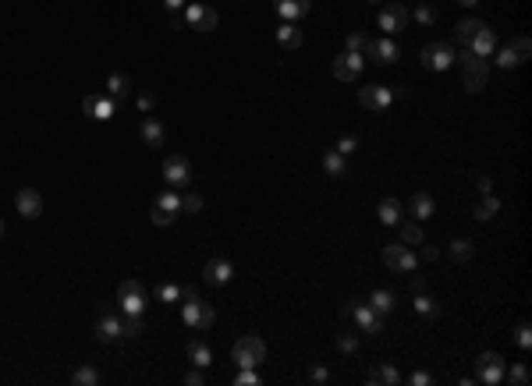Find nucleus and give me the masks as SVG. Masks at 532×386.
I'll return each mask as SVG.
<instances>
[{
	"mask_svg": "<svg viewBox=\"0 0 532 386\" xmlns=\"http://www.w3.org/2000/svg\"><path fill=\"white\" fill-rule=\"evenodd\" d=\"M454 64L461 68L465 93H483L490 86V61L486 57H476L472 50H454Z\"/></svg>",
	"mask_w": 532,
	"mask_h": 386,
	"instance_id": "1",
	"label": "nucleus"
},
{
	"mask_svg": "<svg viewBox=\"0 0 532 386\" xmlns=\"http://www.w3.org/2000/svg\"><path fill=\"white\" fill-rule=\"evenodd\" d=\"M181 319L192 330H210L213 322H216V312H213L210 301H203L192 288H181Z\"/></svg>",
	"mask_w": 532,
	"mask_h": 386,
	"instance_id": "2",
	"label": "nucleus"
},
{
	"mask_svg": "<svg viewBox=\"0 0 532 386\" xmlns=\"http://www.w3.org/2000/svg\"><path fill=\"white\" fill-rule=\"evenodd\" d=\"M231 362H234V369H259L266 362V344L259 337H252V333L238 337L234 347H231Z\"/></svg>",
	"mask_w": 532,
	"mask_h": 386,
	"instance_id": "3",
	"label": "nucleus"
},
{
	"mask_svg": "<svg viewBox=\"0 0 532 386\" xmlns=\"http://www.w3.org/2000/svg\"><path fill=\"white\" fill-rule=\"evenodd\" d=\"M178 216H181V195H174V192L156 195V202L149 205V220L156 227H174Z\"/></svg>",
	"mask_w": 532,
	"mask_h": 386,
	"instance_id": "4",
	"label": "nucleus"
},
{
	"mask_svg": "<svg viewBox=\"0 0 532 386\" xmlns=\"http://www.w3.org/2000/svg\"><path fill=\"white\" fill-rule=\"evenodd\" d=\"M146 288L139 284V280H124L121 288H117V308H121V315H142L146 312Z\"/></svg>",
	"mask_w": 532,
	"mask_h": 386,
	"instance_id": "5",
	"label": "nucleus"
},
{
	"mask_svg": "<svg viewBox=\"0 0 532 386\" xmlns=\"http://www.w3.org/2000/svg\"><path fill=\"white\" fill-rule=\"evenodd\" d=\"M504 369H508V362H504L497 351H483V355L476 358V380L486 386L504 383Z\"/></svg>",
	"mask_w": 532,
	"mask_h": 386,
	"instance_id": "6",
	"label": "nucleus"
},
{
	"mask_svg": "<svg viewBox=\"0 0 532 386\" xmlns=\"http://www.w3.org/2000/svg\"><path fill=\"white\" fill-rule=\"evenodd\" d=\"M419 61H423L426 71H447V68L454 64V46L433 39V43H426L423 46V57H419Z\"/></svg>",
	"mask_w": 532,
	"mask_h": 386,
	"instance_id": "7",
	"label": "nucleus"
},
{
	"mask_svg": "<svg viewBox=\"0 0 532 386\" xmlns=\"http://www.w3.org/2000/svg\"><path fill=\"white\" fill-rule=\"evenodd\" d=\"M408 21H412V14H408V7H405L401 0H391V4H383V11H380V18H376V25H380L387 36H394V32L408 29Z\"/></svg>",
	"mask_w": 532,
	"mask_h": 386,
	"instance_id": "8",
	"label": "nucleus"
},
{
	"mask_svg": "<svg viewBox=\"0 0 532 386\" xmlns=\"http://www.w3.org/2000/svg\"><path fill=\"white\" fill-rule=\"evenodd\" d=\"M181 18H185V25H189V29H199V32H213V29H216V21H220L216 7H210V4H185Z\"/></svg>",
	"mask_w": 532,
	"mask_h": 386,
	"instance_id": "9",
	"label": "nucleus"
},
{
	"mask_svg": "<svg viewBox=\"0 0 532 386\" xmlns=\"http://www.w3.org/2000/svg\"><path fill=\"white\" fill-rule=\"evenodd\" d=\"M383 266L394 270V273H412L419 266V255L408 245H387L383 248Z\"/></svg>",
	"mask_w": 532,
	"mask_h": 386,
	"instance_id": "10",
	"label": "nucleus"
},
{
	"mask_svg": "<svg viewBox=\"0 0 532 386\" xmlns=\"http://www.w3.org/2000/svg\"><path fill=\"white\" fill-rule=\"evenodd\" d=\"M164 181H167L171 188H181V185H189V181H192V163H189V156H181V153H171V156L164 160Z\"/></svg>",
	"mask_w": 532,
	"mask_h": 386,
	"instance_id": "11",
	"label": "nucleus"
},
{
	"mask_svg": "<svg viewBox=\"0 0 532 386\" xmlns=\"http://www.w3.org/2000/svg\"><path fill=\"white\" fill-rule=\"evenodd\" d=\"M362 64H366V57H362V54H351V50H344V54L333 61V78H341V82H358V75H362Z\"/></svg>",
	"mask_w": 532,
	"mask_h": 386,
	"instance_id": "12",
	"label": "nucleus"
},
{
	"mask_svg": "<svg viewBox=\"0 0 532 386\" xmlns=\"http://www.w3.org/2000/svg\"><path fill=\"white\" fill-rule=\"evenodd\" d=\"M358 103H362L366 110H373V113H383V110L394 103V93H391L387 86H362V89H358Z\"/></svg>",
	"mask_w": 532,
	"mask_h": 386,
	"instance_id": "13",
	"label": "nucleus"
},
{
	"mask_svg": "<svg viewBox=\"0 0 532 386\" xmlns=\"http://www.w3.org/2000/svg\"><path fill=\"white\" fill-rule=\"evenodd\" d=\"M203 280L213 284V288H227V284L234 280V266H231L224 255H213L210 263H206V270H203Z\"/></svg>",
	"mask_w": 532,
	"mask_h": 386,
	"instance_id": "14",
	"label": "nucleus"
},
{
	"mask_svg": "<svg viewBox=\"0 0 532 386\" xmlns=\"http://www.w3.org/2000/svg\"><path fill=\"white\" fill-rule=\"evenodd\" d=\"M100 312H104V315L96 319V330H93V333H96V340H100V344H114V340H124V337H121V315L106 312V305H100Z\"/></svg>",
	"mask_w": 532,
	"mask_h": 386,
	"instance_id": "15",
	"label": "nucleus"
},
{
	"mask_svg": "<svg viewBox=\"0 0 532 386\" xmlns=\"http://www.w3.org/2000/svg\"><path fill=\"white\" fill-rule=\"evenodd\" d=\"M82 113H89V117H96V121H110V117L117 113V99L86 93V99H82Z\"/></svg>",
	"mask_w": 532,
	"mask_h": 386,
	"instance_id": "16",
	"label": "nucleus"
},
{
	"mask_svg": "<svg viewBox=\"0 0 532 386\" xmlns=\"http://www.w3.org/2000/svg\"><path fill=\"white\" fill-rule=\"evenodd\" d=\"M366 57H373L376 64H394V61L401 57V46H398L394 39H369Z\"/></svg>",
	"mask_w": 532,
	"mask_h": 386,
	"instance_id": "17",
	"label": "nucleus"
},
{
	"mask_svg": "<svg viewBox=\"0 0 532 386\" xmlns=\"http://www.w3.org/2000/svg\"><path fill=\"white\" fill-rule=\"evenodd\" d=\"M351 319H355V322L369 333V337L383 333V315H380L373 305H362V301H358V305H355V312H351Z\"/></svg>",
	"mask_w": 532,
	"mask_h": 386,
	"instance_id": "18",
	"label": "nucleus"
},
{
	"mask_svg": "<svg viewBox=\"0 0 532 386\" xmlns=\"http://www.w3.org/2000/svg\"><path fill=\"white\" fill-rule=\"evenodd\" d=\"M139 135H142V142L149 146V149H160L164 142H167V128L153 117V113H146L142 117V124H139Z\"/></svg>",
	"mask_w": 532,
	"mask_h": 386,
	"instance_id": "19",
	"label": "nucleus"
},
{
	"mask_svg": "<svg viewBox=\"0 0 532 386\" xmlns=\"http://www.w3.org/2000/svg\"><path fill=\"white\" fill-rule=\"evenodd\" d=\"M273 11L281 14V21H302L313 11V0H273Z\"/></svg>",
	"mask_w": 532,
	"mask_h": 386,
	"instance_id": "20",
	"label": "nucleus"
},
{
	"mask_svg": "<svg viewBox=\"0 0 532 386\" xmlns=\"http://www.w3.org/2000/svg\"><path fill=\"white\" fill-rule=\"evenodd\" d=\"M14 205H18V213L25 220H36L43 213V195L36 192V188H21V192L14 195Z\"/></svg>",
	"mask_w": 532,
	"mask_h": 386,
	"instance_id": "21",
	"label": "nucleus"
},
{
	"mask_svg": "<svg viewBox=\"0 0 532 386\" xmlns=\"http://www.w3.org/2000/svg\"><path fill=\"white\" fill-rule=\"evenodd\" d=\"M468 50H472L476 57H493V50H497V36H493V29L483 25V29L476 32V39L468 43Z\"/></svg>",
	"mask_w": 532,
	"mask_h": 386,
	"instance_id": "22",
	"label": "nucleus"
},
{
	"mask_svg": "<svg viewBox=\"0 0 532 386\" xmlns=\"http://www.w3.org/2000/svg\"><path fill=\"white\" fill-rule=\"evenodd\" d=\"M376 216H380V223H387V227H398V223L405 220V205H401L398 198H380V205H376Z\"/></svg>",
	"mask_w": 532,
	"mask_h": 386,
	"instance_id": "23",
	"label": "nucleus"
},
{
	"mask_svg": "<svg viewBox=\"0 0 532 386\" xmlns=\"http://www.w3.org/2000/svg\"><path fill=\"white\" fill-rule=\"evenodd\" d=\"M408 213H412V220L423 223V220H429V216L436 213V198H433L429 192H416L412 195V202H408Z\"/></svg>",
	"mask_w": 532,
	"mask_h": 386,
	"instance_id": "24",
	"label": "nucleus"
},
{
	"mask_svg": "<svg viewBox=\"0 0 532 386\" xmlns=\"http://www.w3.org/2000/svg\"><path fill=\"white\" fill-rule=\"evenodd\" d=\"M501 213V198L493 192H483L479 195V202H476V209H472V216L479 220V223H486V220H493Z\"/></svg>",
	"mask_w": 532,
	"mask_h": 386,
	"instance_id": "25",
	"label": "nucleus"
},
{
	"mask_svg": "<svg viewBox=\"0 0 532 386\" xmlns=\"http://www.w3.org/2000/svg\"><path fill=\"white\" fill-rule=\"evenodd\" d=\"M369 305H373V308L387 319V315L398 308V294H394V290H387V288H376L373 294H369Z\"/></svg>",
	"mask_w": 532,
	"mask_h": 386,
	"instance_id": "26",
	"label": "nucleus"
},
{
	"mask_svg": "<svg viewBox=\"0 0 532 386\" xmlns=\"http://www.w3.org/2000/svg\"><path fill=\"white\" fill-rule=\"evenodd\" d=\"M366 383H369V386H398V383H401V372H398L394 365H387V362H383V365H376V369L366 376Z\"/></svg>",
	"mask_w": 532,
	"mask_h": 386,
	"instance_id": "27",
	"label": "nucleus"
},
{
	"mask_svg": "<svg viewBox=\"0 0 532 386\" xmlns=\"http://www.w3.org/2000/svg\"><path fill=\"white\" fill-rule=\"evenodd\" d=\"M302 29L295 25V21H281V29H277V43L284 46V50H298L302 46Z\"/></svg>",
	"mask_w": 532,
	"mask_h": 386,
	"instance_id": "28",
	"label": "nucleus"
},
{
	"mask_svg": "<svg viewBox=\"0 0 532 386\" xmlns=\"http://www.w3.org/2000/svg\"><path fill=\"white\" fill-rule=\"evenodd\" d=\"M483 25H486L483 18H461V21L454 25V32H458V43H461V50H468V43L476 39V32H479Z\"/></svg>",
	"mask_w": 532,
	"mask_h": 386,
	"instance_id": "29",
	"label": "nucleus"
},
{
	"mask_svg": "<svg viewBox=\"0 0 532 386\" xmlns=\"http://www.w3.org/2000/svg\"><path fill=\"white\" fill-rule=\"evenodd\" d=\"M128 93H131V78H128L124 71H114V75L106 78V96L121 103V99L128 96Z\"/></svg>",
	"mask_w": 532,
	"mask_h": 386,
	"instance_id": "30",
	"label": "nucleus"
},
{
	"mask_svg": "<svg viewBox=\"0 0 532 386\" xmlns=\"http://www.w3.org/2000/svg\"><path fill=\"white\" fill-rule=\"evenodd\" d=\"M398 234H401V245H423L426 241V234H423V227H419V220H401L398 223Z\"/></svg>",
	"mask_w": 532,
	"mask_h": 386,
	"instance_id": "31",
	"label": "nucleus"
},
{
	"mask_svg": "<svg viewBox=\"0 0 532 386\" xmlns=\"http://www.w3.org/2000/svg\"><path fill=\"white\" fill-rule=\"evenodd\" d=\"M189 362H192L196 369H210V362H213L210 347H206L203 340H189Z\"/></svg>",
	"mask_w": 532,
	"mask_h": 386,
	"instance_id": "32",
	"label": "nucleus"
},
{
	"mask_svg": "<svg viewBox=\"0 0 532 386\" xmlns=\"http://www.w3.org/2000/svg\"><path fill=\"white\" fill-rule=\"evenodd\" d=\"M472 255H476V245H472L468 238H454V241H451V259H454V263L465 266V263H472Z\"/></svg>",
	"mask_w": 532,
	"mask_h": 386,
	"instance_id": "33",
	"label": "nucleus"
},
{
	"mask_svg": "<svg viewBox=\"0 0 532 386\" xmlns=\"http://www.w3.org/2000/svg\"><path fill=\"white\" fill-rule=\"evenodd\" d=\"M416 312H419L423 319H440V301L419 290V294H416Z\"/></svg>",
	"mask_w": 532,
	"mask_h": 386,
	"instance_id": "34",
	"label": "nucleus"
},
{
	"mask_svg": "<svg viewBox=\"0 0 532 386\" xmlns=\"http://www.w3.org/2000/svg\"><path fill=\"white\" fill-rule=\"evenodd\" d=\"M323 171H326L330 178H341V174L348 171V163H344V156H341L337 149H330V153H323Z\"/></svg>",
	"mask_w": 532,
	"mask_h": 386,
	"instance_id": "35",
	"label": "nucleus"
},
{
	"mask_svg": "<svg viewBox=\"0 0 532 386\" xmlns=\"http://www.w3.org/2000/svg\"><path fill=\"white\" fill-rule=\"evenodd\" d=\"M71 383H75V386H96V383H100V369H93V365H82V369H75Z\"/></svg>",
	"mask_w": 532,
	"mask_h": 386,
	"instance_id": "36",
	"label": "nucleus"
},
{
	"mask_svg": "<svg viewBox=\"0 0 532 386\" xmlns=\"http://www.w3.org/2000/svg\"><path fill=\"white\" fill-rule=\"evenodd\" d=\"M139 333H142V315H121V337L131 340Z\"/></svg>",
	"mask_w": 532,
	"mask_h": 386,
	"instance_id": "37",
	"label": "nucleus"
},
{
	"mask_svg": "<svg viewBox=\"0 0 532 386\" xmlns=\"http://www.w3.org/2000/svg\"><path fill=\"white\" fill-rule=\"evenodd\" d=\"M497 54V64L504 68V71H511V68H522V61H518V54L511 50V46H501V50H493Z\"/></svg>",
	"mask_w": 532,
	"mask_h": 386,
	"instance_id": "38",
	"label": "nucleus"
},
{
	"mask_svg": "<svg viewBox=\"0 0 532 386\" xmlns=\"http://www.w3.org/2000/svg\"><path fill=\"white\" fill-rule=\"evenodd\" d=\"M504 380H511V383L515 386H529V365H522V362H518V365H511V369H504Z\"/></svg>",
	"mask_w": 532,
	"mask_h": 386,
	"instance_id": "39",
	"label": "nucleus"
},
{
	"mask_svg": "<svg viewBox=\"0 0 532 386\" xmlns=\"http://www.w3.org/2000/svg\"><path fill=\"white\" fill-rule=\"evenodd\" d=\"M344 46H348L351 54H362V57H366V46H369V36H366V32H348V39H344Z\"/></svg>",
	"mask_w": 532,
	"mask_h": 386,
	"instance_id": "40",
	"label": "nucleus"
},
{
	"mask_svg": "<svg viewBox=\"0 0 532 386\" xmlns=\"http://www.w3.org/2000/svg\"><path fill=\"white\" fill-rule=\"evenodd\" d=\"M358 344H362L358 333H337V351H341V355H355Z\"/></svg>",
	"mask_w": 532,
	"mask_h": 386,
	"instance_id": "41",
	"label": "nucleus"
},
{
	"mask_svg": "<svg viewBox=\"0 0 532 386\" xmlns=\"http://www.w3.org/2000/svg\"><path fill=\"white\" fill-rule=\"evenodd\" d=\"M508 46H511V50L518 54V61H522V64H526V61L532 57V39H529V36H515V39H511Z\"/></svg>",
	"mask_w": 532,
	"mask_h": 386,
	"instance_id": "42",
	"label": "nucleus"
},
{
	"mask_svg": "<svg viewBox=\"0 0 532 386\" xmlns=\"http://www.w3.org/2000/svg\"><path fill=\"white\" fill-rule=\"evenodd\" d=\"M156 298H160L164 305H174V301H181V288L167 280V284H160V288H156Z\"/></svg>",
	"mask_w": 532,
	"mask_h": 386,
	"instance_id": "43",
	"label": "nucleus"
},
{
	"mask_svg": "<svg viewBox=\"0 0 532 386\" xmlns=\"http://www.w3.org/2000/svg\"><path fill=\"white\" fill-rule=\"evenodd\" d=\"M515 344H518V347H532V326H529V319H518V326H515Z\"/></svg>",
	"mask_w": 532,
	"mask_h": 386,
	"instance_id": "44",
	"label": "nucleus"
},
{
	"mask_svg": "<svg viewBox=\"0 0 532 386\" xmlns=\"http://www.w3.org/2000/svg\"><path fill=\"white\" fill-rule=\"evenodd\" d=\"M412 18L419 21V25H433L436 21V11H433V4H416V11H412Z\"/></svg>",
	"mask_w": 532,
	"mask_h": 386,
	"instance_id": "45",
	"label": "nucleus"
},
{
	"mask_svg": "<svg viewBox=\"0 0 532 386\" xmlns=\"http://www.w3.org/2000/svg\"><path fill=\"white\" fill-rule=\"evenodd\" d=\"M263 380H259V372L256 369H241L238 376H234V386H259Z\"/></svg>",
	"mask_w": 532,
	"mask_h": 386,
	"instance_id": "46",
	"label": "nucleus"
},
{
	"mask_svg": "<svg viewBox=\"0 0 532 386\" xmlns=\"http://www.w3.org/2000/svg\"><path fill=\"white\" fill-rule=\"evenodd\" d=\"M203 209V195H181V213H199Z\"/></svg>",
	"mask_w": 532,
	"mask_h": 386,
	"instance_id": "47",
	"label": "nucleus"
},
{
	"mask_svg": "<svg viewBox=\"0 0 532 386\" xmlns=\"http://www.w3.org/2000/svg\"><path fill=\"white\" fill-rule=\"evenodd\" d=\"M355 149H358V138H355V135H341V138H337V153H341V156H348V153H355Z\"/></svg>",
	"mask_w": 532,
	"mask_h": 386,
	"instance_id": "48",
	"label": "nucleus"
},
{
	"mask_svg": "<svg viewBox=\"0 0 532 386\" xmlns=\"http://www.w3.org/2000/svg\"><path fill=\"white\" fill-rule=\"evenodd\" d=\"M164 7L171 11L174 25H185V18H181V11H185V0H164Z\"/></svg>",
	"mask_w": 532,
	"mask_h": 386,
	"instance_id": "49",
	"label": "nucleus"
},
{
	"mask_svg": "<svg viewBox=\"0 0 532 386\" xmlns=\"http://www.w3.org/2000/svg\"><path fill=\"white\" fill-rule=\"evenodd\" d=\"M135 106H139V113H153L156 96H153V93H139V96H135Z\"/></svg>",
	"mask_w": 532,
	"mask_h": 386,
	"instance_id": "50",
	"label": "nucleus"
},
{
	"mask_svg": "<svg viewBox=\"0 0 532 386\" xmlns=\"http://www.w3.org/2000/svg\"><path fill=\"white\" fill-rule=\"evenodd\" d=\"M309 380H313V383H326V380H330V369H326L323 362H316V365L309 369Z\"/></svg>",
	"mask_w": 532,
	"mask_h": 386,
	"instance_id": "51",
	"label": "nucleus"
},
{
	"mask_svg": "<svg viewBox=\"0 0 532 386\" xmlns=\"http://www.w3.org/2000/svg\"><path fill=\"white\" fill-rule=\"evenodd\" d=\"M419 259H426V263H436V259H440V248H436V245H426Z\"/></svg>",
	"mask_w": 532,
	"mask_h": 386,
	"instance_id": "52",
	"label": "nucleus"
},
{
	"mask_svg": "<svg viewBox=\"0 0 532 386\" xmlns=\"http://www.w3.org/2000/svg\"><path fill=\"white\" fill-rule=\"evenodd\" d=\"M433 383V376H429V372H423V369H419V372H412V386H429Z\"/></svg>",
	"mask_w": 532,
	"mask_h": 386,
	"instance_id": "53",
	"label": "nucleus"
},
{
	"mask_svg": "<svg viewBox=\"0 0 532 386\" xmlns=\"http://www.w3.org/2000/svg\"><path fill=\"white\" fill-rule=\"evenodd\" d=\"M355 305H358V298H344V301H341V315H348V319H351Z\"/></svg>",
	"mask_w": 532,
	"mask_h": 386,
	"instance_id": "54",
	"label": "nucleus"
},
{
	"mask_svg": "<svg viewBox=\"0 0 532 386\" xmlns=\"http://www.w3.org/2000/svg\"><path fill=\"white\" fill-rule=\"evenodd\" d=\"M203 380H206V376H203V369H199V372H189V376H185V383H189V386H203Z\"/></svg>",
	"mask_w": 532,
	"mask_h": 386,
	"instance_id": "55",
	"label": "nucleus"
},
{
	"mask_svg": "<svg viewBox=\"0 0 532 386\" xmlns=\"http://www.w3.org/2000/svg\"><path fill=\"white\" fill-rule=\"evenodd\" d=\"M476 188H479V195H483V192H493V185H490V178H483V174L476 178Z\"/></svg>",
	"mask_w": 532,
	"mask_h": 386,
	"instance_id": "56",
	"label": "nucleus"
},
{
	"mask_svg": "<svg viewBox=\"0 0 532 386\" xmlns=\"http://www.w3.org/2000/svg\"><path fill=\"white\" fill-rule=\"evenodd\" d=\"M458 4H461V7H476L479 0H458Z\"/></svg>",
	"mask_w": 532,
	"mask_h": 386,
	"instance_id": "57",
	"label": "nucleus"
},
{
	"mask_svg": "<svg viewBox=\"0 0 532 386\" xmlns=\"http://www.w3.org/2000/svg\"><path fill=\"white\" fill-rule=\"evenodd\" d=\"M0 238H4V220H0Z\"/></svg>",
	"mask_w": 532,
	"mask_h": 386,
	"instance_id": "58",
	"label": "nucleus"
},
{
	"mask_svg": "<svg viewBox=\"0 0 532 386\" xmlns=\"http://www.w3.org/2000/svg\"><path fill=\"white\" fill-rule=\"evenodd\" d=\"M369 4H380V0H369Z\"/></svg>",
	"mask_w": 532,
	"mask_h": 386,
	"instance_id": "59",
	"label": "nucleus"
}]
</instances>
